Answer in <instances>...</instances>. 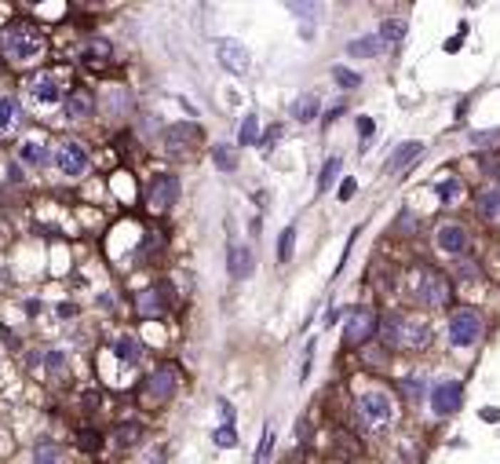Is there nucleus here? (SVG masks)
I'll use <instances>...</instances> for the list:
<instances>
[{
	"instance_id": "obj_7",
	"label": "nucleus",
	"mask_w": 500,
	"mask_h": 464,
	"mask_svg": "<svg viewBox=\"0 0 500 464\" xmlns=\"http://www.w3.org/2000/svg\"><path fill=\"white\" fill-rule=\"evenodd\" d=\"M175 198H179V179L175 176H153L150 179V187H146V205L150 208H158V212H165V208H172L175 205Z\"/></svg>"
},
{
	"instance_id": "obj_36",
	"label": "nucleus",
	"mask_w": 500,
	"mask_h": 464,
	"mask_svg": "<svg viewBox=\"0 0 500 464\" xmlns=\"http://www.w3.org/2000/svg\"><path fill=\"white\" fill-rule=\"evenodd\" d=\"M336 172H340V158H329L325 168H322V179H318V191H329V183L336 179Z\"/></svg>"
},
{
	"instance_id": "obj_33",
	"label": "nucleus",
	"mask_w": 500,
	"mask_h": 464,
	"mask_svg": "<svg viewBox=\"0 0 500 464\" xmlns=\"http://www.w3.org/2000/svg\"><path fill=\"white\" fill-rule=\"evenodd\" d=\"M106 106H110V110H117V114H128L132 96H128V91H121V88H113L110 96H106Z\"/></svg>"
},
{
	"instance_id": "obj_5",
	"label": "nucleus",
	"mask_w": 500,
	"mask_h": 464,
	"mask_svg": "<svg viewBox=\"0 0 500 464\" xmlns=\"http://www.w3.org/2000/svg\"><path fill=\"white\" fill-rule=\"evenodd\" d=\"M175 384H179V369H175L172 362H165V365H158V369L146 377L143 395L153 398V402H168V398L175 395Z\"/></svg>"
},
{
	"instance_id": "obj_39",
	"label": "nucleus",
	"mask_w": 500,
	"mask_h": 464,
	"mask_svg": "<svg viewBox=\"0 0 500 464\" xmlns=\"http://www.w3.org/2000/svg\"><path fill=\"white\" fill-rule=\"evenodd\" d=\"M354 187H358L354 179H343V183H340V201H347V198L354 194Z\"/></svg>"
},
{
	"instance_id": "obj_12",
	"label": "nucleus",
	"mask_w": 500,
	"mask_h": 464,
	"mask_svg": "<svg viewBox=\"0 0 500 464\" xmlns=\"http://www.w3.org/2000/svg\"><path fill=\"white\" fill-rule=\"evenodd\" d=\"M55 161L66 176H84L88 172V150L81 143H62L58 153H55Z\"/></svg>"
},
{
	"instance_id": "obj_1",
	"label": "nucleus",
	"mask_w": 500,
	"mask_h": 464,
	"mask_svg": "<svg viewBox=\"0 0 500 464\" xmlns=\"http://www.w3.org/2000/svg\"><path fill=\"white\" fill-rule=\"evenodd\" d=\"M0 51H4L11 63H29V59H37L44 51V37L37 26L29 22H11L0 29Z\"/></svg>"
},
{
	"instance_id": "obj_34",
	"label": "nucleus",
	"mask_w": 500,
	"mask_h": 464,
	"mask_svg": "<svg viewBox=\"0 0 500 464\" xmlns=\"http://www.w3.org/2000/svg\"><path fill=\"white\" fill-rule=\"evenodd\" d=\"M332 77H336L340 88H358V84H362V77H358L354 70H347V66H332Z\"/></svg>"
},
{
	"instance_id": "obj_24",
	"label": "nucleus",
	"mask_w": 500,
	"mask_h": 464,
	"mask_svg": "<svg viewBox=\"0 0 500 464\" xmlns=\"http://www.w3.org/2000/svg\"><path fill=\"white\" fill-rule=\"evenodd\" d=\"M238 143H241V146H252V143H260V121H256V114H245V121H241V132H238Z\"/></svg>"
},
{
	"instance_id": "obj_9",
	"label": "nucleus",
	"mask_w": 500,
	"mask_h": 464,
	"mask_svg": "<svg viewBox=\"0 0 500 464\" xmlns=\"http://www.w3.org/2000/svg\"><path fill=\"white\" fill-rule=\"evenodd\" d=\"M215 59L223 63V70H230V74H238V77L248 70V63H252V59H248V48H245L241 41H234V37L215 41Z\"/></svg>"
},
{
	"instance_id": "obj_10",
	"label": "nucleus",
	"mask_w": 500,
	"mask_h": 464,
	"mask_svg": "<svg viewBox=\"0 0 500 464\" xmlns=\"http://www.w3.org/2000/svg\"><path fill=\"white\" fill-rule=\"evenodd\" d=\"M460 402H464V388L460 380H442V384H434L431 391V410L439 413V417H449L460 410Z\"/></svg>"
},
{
	"instance_id": "obj_6",
	"label": "nucleus",
	"mask_w": 500,
	"mask_h": 464,
	"mask_svg": "<svg viewBox=\"0 0 500 464\" xmlns=\"http://www.w3.org/2000/svg\"><path fill=\"white\" fill-rule=\"evenodd\" d=\"M449 278L446 274H439V271H424L420 274V286H417V296H420V303H427V307H442L446 300H449Z\"/></svg>"
},
{
	"instance_id": "obj_19",
	"label": "nucleus",
	"mask_w": 500,
	"mask_h": 464,
	"mask_svg": "<svg viewBox=\"0 0 500 464\" xmlns=\"http://www.w3.org/2000/svg\"><path fill=\"white\" fill-rule=\"evenodd\" d=\"M289 114L300 121V125H307V121H315V117H318V96H310V91H307V96H300V99L289 106Z\"/></svg>"
},
{
	"instance_id": "obj_22",
	"label": "nucleus",
	"mask_w": 500,
	"mask_h": 464,
	"mask_svg": "<svg viewBox=\"0 0 500 464\" xmlns=\"http://www.w3.org/2000/svg\"><path fill=\"white\" fill-rule=\"evenodd\" d=\"M113 351H117V358H124V362H139L143 358V344L136 336H121L117 344H113Z\"/></svg>"
},
{
	"instance_id": "obj_38",
	"label": "nucleus",
	"mask_w": 500,
	"mask_h": 464,
	"mask_svg": "<svg viewBox=\"0 0 500 464\" xmlns=\"http://www.w3.org/2000/svg\"><path fill=\"white\" fill-rule=\"evenodd\" d=\"M289 11H292V15H303V19H315V15H318L315 4H289Z\"/></svg>"
},
{
	"instance_id": "obj_42",
	"label": "nucleus",
	"mask_w": 500,
	"mask_h": 464,
	"mask_svg": "<svg viewBox=\"0 0 500 464\" xmlns=\"http://www.w3.org/2000/svg\"><path fill=\"white\" fill-rule=\"evenodd\" d=\"M161 457H165L161 450H153V457H146V464H161Z\"/></svg>"
},
{
	"instance_id": "obj_40",
	"label": "nucleus",
	"mask_w": 500,
	"mask_h": 464,
	"mask_svg": "<svg viewBox=\"0 0 500 464\" xmlns=\"http://www.w3.org/2000/svg\"><path fill=\"white\" fill-rule=\"evenodd\" d=\"M48 369H51V373H62V369H66V358H62V355H48Z\"/></svg>"
},
{
	"instance_id": "obj_30",
	"label": "nucleus",
	"mask_w": 500,
	"mask_h": 464,
	"mask_svg": "<svg viewBox=\"0 0 500 464\" xmlns=\"http://www.w3.org/2000/svg\"><path fill=\"white\" fill-rule=\"evenodd\" d=\"M77 443H81V450H84V453H96V450L103 446V435H99V431H96V428H81V435H77Z\"/></svg>"
},
{
	"instance_id": "obj_13",
	"label": "nucleus",
	"mask_w": 500,
	"mask_h": 464,
	"mask_svg": "<svg viewBox=\"0 0 500 464\" xmlns=\"http://www.w3.org/2000/svg\"><path fill=\"white\" fill-rule=\"evenodd\" d=\"M198 139H201V128H198V125H168V128H165V146H168L172 153L190 150Z\"/></svg>"
},
{
	"instance_id": "obj_3",
	"label": "nucleus",
	"mask_w": 500,
	"mask_h": 464,
	"mask_svg": "<svg viewBox=\"0 0 500 464\" xmlns=\"http://www.w3.org/2000/svg\"><path fill=\"white\" fill-rule=\"evenodd\" d=\"M479 336H482V315L475 307H456L449 318V340L456 348H471Z\"/></svg>"
},
{
	"instance_id": "obj_31",
	"label": "nucleus",
	"mask_w": 500,
	"mask_h": 464,
	"mask_svg": "<svg viewBox=\"0 0 500 464\" xmlns=\"http://www.w3.org/2000/svg\"><path fill=\"white\" fill-rule=\"evenodd\" d=\"M292 245H296V223L285 227V234H281V241H277V260H281V263L292 256Z\"/></svg>"
},
{
	"instance_id": "obj_8",
	"label": "nucleus",
	"mask_w": 500,
	"mask_h": 464,
	"mask_svg": "<svg viewBox=\"0 0 500 464\" xmlns=\"http://www.w3.org/2000/svg\"><path fill=\"white\" fill-rule=\"evenodd\" d=\"M168 307H172V296L165 286H150L136 296V311L139 318H165L168 315Z\"/></svg>"
},
{
	"instance_id": "obj_32",
	"label": "nucleus",
	"mask_w": 500,
	"mask_h": 464,
	"mask_svg": "<svg viewBox=\"0 0 500 464\" xmlns=\"http://www.w3.org/2000/svg\"><path fill=\"white\" fill-rule=\"evenodd\" d=\"M15 114H19V103L11 96H4V99H0V128H11L15 125Z\"/></svg>"
},
{
	"instance_id": "obj_14",
	"label": "nucleus",
	"mask_w": 500,
	"mask_h": 464,
	"mask_svg": "<svg viewBox=\"0 0 500 464\" xmlns=\"http://www.w3.org/2000/svg\"><path fill=\"white\" fill-rule=\"evenodd\" d=\"M439 249L449 253V256H460L467 249V231L464 223H442L439 227Z\"/></svg>"
},
{
	"instance_id": "obj_26",
	"label": "nucleus",
	"mask_w": 500,
	"mask_h": 464,
	"mask_svg": "<svg viewBox=\"0 0 500 464\" xmlns=\"http://www.w3.org/2000/svg\"><path fill=\"white\" fill-rule=\"evenodd\" d=\"M479 212L486 216V220L500 216V187H493V191H486V194L479 198Z\"/></svg>"
},
{
	"instance_id": "obj_41",
	"label": "nucleus",
	"mask_w": 500,
	"mask_h": 464,
	"mask_svg": "<svg viewBox=\"0 0 500 464\" xmlns=\"http://www.w3.org/2000/svg\"><path fill=\"white\" fill-rule=\"evenodd\" d=\"M398 231L413 234V216H409V212H405V216H398Z\"/></svg>"
},
{
	"instance_id": "obj_28",
	"label": "nucleus",
	"mask_w": 500,
	"mask_h": 464,
	"mask_svg": "<svg viewBox=\"0 0 500 464\" xmlns=\"http://www.w3.org/2000/svg\"><path fill=\"white\" fill-rule=\"evenodd\" d=\"M212 161L220 165L223 172H230V168L238 165V153H234V146H223V143H220V146H212Z\"/></svg>"
},
{
	"instance_id": "obj_11",
	"label": "nucleus",
	"mask_w": 500,
	"mask_h": 464,
	"mask_svg": "<svg viewBox=\"0 0 500 464\" xmlns=\"http://www.w3.org/2000/svg\"><path fill=\"white\" fill-rule=\"evenodd\" d=\"M358 410H362V417H365L369 424H387V420H391V413H394L391 395H387V391H365V395H362V402H358Z\"/></svg>"
},
{
	"instance_id": "obj_23",
	"label": "nucleus",
	"mask_w": 500,
	"mask_h": 464,
	"mask_svg": "<svg viewBox=\"0 0 500 464\" xmlns=\"http://www.w3.org/2000/svg\"><path fill=\"white\" fill-rule=\"evenodd\" d=\"M34 464H66V453H62L55 443H37V450H34Z\"/></svg>"
},
{
	"instance_id": "obj_18",
	"label": "nucleus",
	"mask_w": 500,
	"mask_h": 464,
	"mask_svg": "<svg viewBox=\"0 0 500 464\" xmlns=\"http://www.w3.org/2000/svg\"><path fill=\"white\" fill-rule=\"evenodd\" d=\"M66 110H70L73 117L96 114V96H91V91H70V96H66Z\"/></svg>"
},
{
	"instance_id": "obj_2",
	"label": "nucleus",
	"mask_w": 500,
	"mask_h": 464,
	"mask_svg": "<svg viewBox=\"0 0 500 464\" xmlns=\"http://www.w3.org/2000/svg\"><path fill=\"white\" fill-rule=\"evenodd\" d=\"M431 326L427 322H417V318H402V315H387L384 322V340L394 348H405V351H420L431 344Z\"/></svg>"
},
{
	"instance_id": "obj_16",
	"label": "nucleus",
	"mask_w": 500,
	"mask_h": 464,
	"mask_svg": "<svg viewBox=\"0 0 500 464\" xmlns=\"http://www.w3.org/2000/svg\"><path fill=\"white\" fill-rule=\"evenodd\" d=\"M424 153V146L420 143H402L394 153H391V161H387V172H402L405 165H413L417 158Z\"/></svg>"
},
{
	"instance_id": "obj_37",
	"label": "nucleus",
	"mask_w": 500,
	"mask_h": 464,
	"mask_svg": "<svg viewBox=\"0 0 500 464\" xmlns=\"http://www.w3.org/2000/svg\"><path fill=\"white\" fill-rule=\"evenodd\" d=\"M277 139H281V128H277V125H270V132H267V136H263V139H260V146H263V150H267V153H270V150H274V143H277Z\"/></svg>"
},
{
	"instance_id": "obj_17",
	"label": "nucleus",
	"mask_w": 500,
	"mask_h": 464,
	"mask_svg": "<svg viewBox=\"0 0 500 464\" xmlns=\"http://www.w3.org/2000/svg\"><path fill=\"white\" fill-rule=\"evenodd\" d=\"M252 274V253L245 245H230V278H248Z\"/></svg>"
},
{
	"instance_id": "obj_4",
	"label": "nucleus",
	"mask_w": 500,
	"mask_h": 464,
	"mask_svg": "<svg viewBox=\"0 0 500 464\" xmlns=\"http://www.w3.org/2000/svg\"><path fill=\"white\" fill-rule=\"evenodd\" d=\"M380 318L372 307H354V311L347 315V326H343V344H351V348H362L365 340H372V333H377Z\"/></svg>"
},
{
	"instance_id": "obj_27",
	"label": "nucleus",
	"mask_w": 500,
	"mask_h": 464,
	"mask_svg": "<svg viewBox=\"0 0 500 464\" xmlns=\"http://www.w3.org/2000/svg\"><path fill=\"white\" fill-rule=\"evenodd\" d=\"M434 191H439V198H442V201H449V205H453V201H460V194H464V183L449 176V179H442Z\"/></svg>"
},
{
	"instance_id": "obj_29",
	"label": "nucleus",
	"mask_w": 500,
	"mask_h": 464,
	"mask_svg": "<svg viewBox=\"0 0 500 464\" xmlns=\"http://www.w3.org/2000/svg\"><path fill=\"white\" fill-rule=\"evenodd\" d=\"M139 439H143V428H139V424H121V428H117V443H121L124 450H132Z\"/></svg>"
},
{
	"instance_id": "obj_20",
	"label": "nucleus",
	"mask_w": 500,
	"mask_h": 464,
	"mask_svg": "<svg viewBox=\"0 0 500 464\" xmlns=\"http://www.w3.org/2000/svg\"><path fill=\"white\" fill-rule=\"evenodd\" d=\"M380 51H384V41L380 37H358V41L347 44V55H354V59H372V55H380Z\"/></svg>"
},
{
	"instance_id": "obj_15",
	"label": "nucleus",
	"mask_w": 500,
	"mask_h": 464,
	"mask_svg": "<svg viewBox=\"0 0 500 464\" xmlns=\"http://www.w3.org/2000/svg\"><path fill=\"white\" fill-rule=\"evenodd\" d=\"M29 96H34L37 103H58V99H62V91H58V84H55L48 74H41V77L29 81Z\"/></svg>"
},
{
	"instance_id": "obj_35",
	"label": "nucleus",
	"mask_w": 500,
	"mask_h": 464,
	"mask_svg": "<svg viewBox=\"0 0 500 464\" xmlns=\"http://www.w3.org/2000/svg\"><path fill=\"white\" fill-rule=\"evenodd\" d=\"M212 439H215V446H223V450H230V446L238 443V435H234V428H230V424L215 428V431H212Z\"/></svg>"
},
{
	"instance_id": "obj_21",
	"label": "nucleus",
	"mask_w": 500,
	"mask_h": 464,
	"mask_svg": "<svg viewBox=\"0 0 500 464\" xmlns=\"http://www.w3.org/2000/svg\"><path fill=\"white\" fill-rule=\"evenodd\" d=\"M22 161L41 168V165L48 161V146H44L41 139H26V143H22Z\"/></svg>"
},
{
	"instance_id": "obj_25",
	"label": "nucleus",
	"mask_w": 500,
	"mask_h": 464,
	"mask_svg": "<svg viewBox=\"0 0 500 464\" xmlns=\"http://www.w3.org/2000/svg\"><path fill=\"white\" fill-rule=\"evenodd\" d=\"M377 37L387 41V44H398V41L405 37V22H402V19H384V26H380Z\"/></svg>"
}]
</instances>
